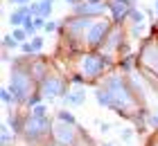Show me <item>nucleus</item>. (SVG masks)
Returning <instances> with one entry per match:
<instances>
[{
  "label": "nucleus",
  "instance_id": "nucleus-1",
  "mask_svg": "<svg viewBox=\"0 0 158 146\" xmlns=\"http://www.w3.org/2000/svg\"><path fill=\"white\" fill-rule=\"evenodd\" d=\"M133 72H127L120 65H115L102 81L93 85L95 88L93 92H95V99L102 108L118 112L122 119L131 121L138 133H142L147 128L149 108H147V99L142 94L140 85L135 83Z\"/></svg>",
  "mask_w": 158,
  "mask_h": 146
},
{
  "label": "nucleus",
  "instance_id": "nucleus-2",
  "mask_svg": "<svg viewBox=\"0 0 158 146\" xmlns=\"http://www.w3.org/2000/svg\"><path fill=\"white\" fill-rule=\"evenodd\" d=\"M113 20L104 18H86V16H66L59 27V43L54 49V58H63L77 52H93L99 49L104 38L109 36Z\"/></svg>",
  "mask_w": 158,
  "mask_h": 146
},
{
  "label": "nucleus",
  "instance_id": "nucleus-3",
  "mask_svg": "<svg viewBox=\"0 0 158 146\" xmlns=\"http://www.w3.org/2000/svg\"><path fill=\"white\" fill-rule=\"evenodd\" d=\"M63 65V72L70 77L73 83H86V85H95L115 68V61L109 56H104L102 52L93 49V52H77L68 54L63 58H56Z\"/></svg>",
  "mask_w": 158,
  "mask_h": 146
},
{
  "label": "nucleus",
  "instance_id": "nucleus-4",
  "mask_svg": "<svg viewBox=\"0 0 158 146\" xmlns=\"http://www.w3.org/2000/svg\"><path fill=\"white\" fill-rule=\"evenodd\" d=\"M7 88L11 90L18 108H27L32 104V99L39 94V81L30 68V54L16 56L11 61V72H9Z\"/></svg>",
  "mask_w": 158,
  "mask_h": 146
},
{
  "label": "nucleus",
  "instance_id": "nucleus-5",
  "mask_svg": "<svg viewBox=\"0 0 158 146\" xmlns=\"http://www.w3.org/2000/svg\"><path fill=\"white\" fill-rule=\"evenodd\" d=\"M135 72L154 88V92H158V23L154 25L152 34L140 41L135 52Z\"/></svg>",
  "mask_w": 158,
  "mask_h": 146
},
{
  "label": "nucleus",
  "instance_id": "nucleus-6",
  "mask_svg": "<svg viewBox=\"0 0 158 146\" xmlns=\"http://www.w3.org/2000/svg\"><path fill=\"white\" fill-rule=\"evenodd\" d=\"M52 126H54V119L50 117V112L48 115H34V112L25 110L18 140L27 146H43L52 140Z\"/></svg>",
  "mask_w": 158,
  "mask_h": 146
},
{
  "label": "nucleus",
  "instance_id": "nucleus-7",
  "mask_svg": "<svg viewBox=\"0 0 158 146\" xmlns=\"http://www.w3.org/2000/svg\"><path fill=\"white\" fill-rule=\"evenodd\" d=\"M70 77L63 70L56 68V63H52V68L45 72V77L39 81V94L43 101H52V99H63V94L70 88Z\"/></svg>",
  "mask_w": 158,
  "mask_h": 146
},
{
  "label": "nucleus",
  "instance_id": "nucleus-8",
  "mask_svg": "<svg viewBox=\"0 0 158 146\" xmlns=\"http://www.w3.org/2000/svg\"><path fill=\"white\" fill-rule=\"evenodd\" d=\"M86 133V128H81L79 124L61 121L54 117V126H52V140L61 146H77V142L81 140V135Z\"/></svg>",
  "mask_w": 158,
  "mask_h": 146
},
{
  "label": "nucleus",
  "instance_id": "nucleus-9",
  "mask_svg": "<svg viewBox=\"0 0 158 146\" xmlns=\"http://www.w3.org/2000/svg\"><path fill=\"white\" fill-rule=\"evenodd\" d=\"M122 25L127 29V36L129 38H135V41H145L147 36L152 34V29H154V25L147 20L145 11H140V9H133Z\"/></svg>",
  "mask_w": 158,
  "mask_h": 146
},
{
  "label": "nucleus",
  "instance_id": "nucleus-10",
  "mask_svg": "<svg viewBox=\"0 0 158 146\" xmlns=\"http://www.w3.org/2000/svg\"><path fill=\"white\" fill-rule=\"evenodd\" d=\"M73 16H86V18H104L109 16L106 0H81L75 7H70Z\"/></svg>",
  "mask_w": 158,
  "mask_h": 146
},
{
  "label": "nucleus",
  "instance_id": "nucleus-11",
  "mask_svg": "<svg viewBox=\"0 0 158 146\" xmlns=\"http://www.w3.org/2000/svg\"><path fill=\"white\" fill-rule=\"evenodd\" d=\"M106 9H109V18L113 23H124L129 14L135 9L133 0H106Z\"/></svg>",
  "mask_w": 158,
  "mask_h": 146
},
{
  "label": "nucleus",
  "instance_id": "nucleus-12",
  "mask_svg": "<svg viewBox=\"0 0 158 146\" xmlns=\"http://www.w3.org/2000/svg\"><path fill=\"white\" fill-rule=\"evenodd\" d=\"M86 101V83H70L68 92L63 94V104L70 108H79Z\"/></svg>",
  "mask_w": 158,
  "mask_h": 146
},
{
  "label": "nucleus",
  "instance_id": "nucleus-13",
  "mask_svg": "<svg viewBox=\"0 0 158 146\" xmlns=\"http://www.w3.org/2000/svg\"><path fill=\"white\" fill-rule=\"evenodd\" d=\"M30 16H34L30 5L16 7V9L11 11V16H9V25H11V27H23V25H25V20L30 18Z\"/></svg>",
  "mask_w": 158,
  "mask_h": 146
},
{
  "label": "nucleus",
  "instance_id": "nucleus-14",
  "mask_svg": "<svg viewBox=\"0 0 158 146\" xmlns=\"http://www.w3.org/2000/svg\"><path fill=\"white\" fill-rule=\"evenodd\" d=\"M32 7V14L34 16H39V18H45L52 14V7H54V0H34V2L30 5Z\"/></svg>",
  "mask_w": 158,
  "mask_h": 146
},
{
  "label": "nucleus",
  "instance_id": "nucleus-15",
  "mask_svg": "<svg viewBox=\"0 0 158 146\" xmlns=\"http://www.w3.org/2000/svg\"><path fill=\"white\" fill-rule=\"evenodd\" d=\"M16 140H18V133L11 128V124L5 119V124H2V137H0V144H2V146H14V144H16Z\"/></svg>",
  "mask_w": 158,
  "mask_h": 146
},
{
  "label": "nucleus",
  "instance_id": "nucleus-16",
  "mask_svg": "<svg viewBox=\"0 0 158 146\" xmlns=\"http://www.w3.org/2000/svg\"><path fill=\"white\" fill-rule=\"evenodd\" d=\"M11 36H14V38H16V41L20 43V45H23V43L27 41V36H30V34L25 32V27H14V34H11Z\"/></svg>",
  "mask_w": 158,
  "mask_h": 146
},
{
  "label": "nucleus",
  "instance_id": "nucleus-17",
  "mask_svg": "<svg viewBox=\"0 0 158 146\" xmlns=\"http://www.w3.org/2000/svg\"><path fill=\"white\" fill-rule=\"evenodd\" d=\"M23 27H25V32H27V34H30V36H34V34H36V32H39V29H36V23H34V16H30V18H27Z\"/></svg>",
  "mask_w": 158,
  "mask_h": 146
},
{
  "label": "nucleus",
  "instance_id": "nucleus-18",
  "mask_svg": "<svg viewBox=\"0 0 158 146\" xmlns=\"http://www.w3.org/2000/svg\"><path fill=\"white\" fill-rule=\"evenodd\" d=\"M30 45H32V52H34V54H41V49H43V38H41V36H34V38L30 41Z\"/></svg>",
  "mask_w": 158,
  "mask_h": 146
},
{
  "label": "nucleus",
  "instance_id": "nucleus-19",
  "mask_svg": "<svg viewBox=\"0 0 158 146\" xmlns=\"http://www.w3.org/2000/svg\"><path fill=\"white\" fill-rule=\"evenodd\" d=\"M59 27H61V23H56V20H45V27H43V32L50 34V32H56Z\"/></svg>",
  "mask_w": 158,
  "mask_h": 146
},
{
  "label": "nucleus",
  "instance_id": "nucleus-20",
  "mask_svg": "<svg viewBox=\"0 0 158 146\" xmlns=\"http://www.w3.org/2000/svg\"><path fill=\"white\" fill-rule=\"evenodd\" d=\"M120 137H122L124 142H131V140H133V128H129V126H127V128L120 133Z\"/></svg>",
  "mask_w": 158,
  "mask_h": 146
},
{
  "label": "nucleus",
  "instance_id": "nucleus-21",
  "mask_svg": "<svg viewBox=\"0 0 158 146\" xmlns=\"http://www.w3.org/2000/svg\"><path fill=\"white\" fill-rule=\"evenodd\" d=\"M145 146H158V130H154V133L147 137V144Z\"/></svg>",
  "mask_w": 158,
  "mask_h": 146
},
{
  "label": "nucleus",
  "instance_id": "nucleus-22",
  "mask_svg": "<svg viewBox=\"0 0 158 146\" xmlns=\"http://www.w3.org/2000/svg\"><path fill=\"white\" fill-rule=\"evenodd\" d=\"M9 2H11L14 7H23V5H32L30 0H9Z\"/></svg>",
  "mask_w": 158,
  "mask_h": 146
},
{
  "label": "nucleus",
  "instance_id": "nucleus-23",
  "mask_svg": "<svg viewBox=\"0 0 158 146\" xmlns=\"http://www.w3.org/2000/svg\"><path fill=\"white\" fill-rule=\"evenodd\" d=\"M99 130H102V133H109V130H111V124H106V121H99Z\"/></svg>",
  "mask_w": 158,
  "mask_h": 146
},
{
  "label": "nucleus",
  "instance_id": "nucleus-24",
  "mask_svg": "<svg viewBox=\"0 0 158 146\" xmlns=\"http://www.w3.org/2000/svg\"><path fill=\"white\" fill-rule=\"evenodd\" d=\"M43 146H61V144H56V142H54V140H50V142H48V144H43Z\"/></svg>",
  "mask_w": 158,
  "mask_h": 146
},
{
  "label": "nucleus",
  "instance_id": "nucleus-25",
  "mask_svg": "<svg viewBox=\"0 0 158 146\" xmlns=\"http://www.w3.org/2000/svg\"><path fill=\"white\" fill-rule=\"evenodd\" d=\"M66 2H68V5H70V7H75V5H77V2H81V0H66Z\"/></svg>",
  "mask_w": 158,
  "mask_h": 146
},
{
  "label": "nucleus",
  "instance_id": "nucleus-26",
  "mask_svg": "<svg viewBox=\"0 0 158 146\" xmlns=\"http://www.w3.org/2000/svg\"><path fill=\"white\" fill-rule=\"evenodd\" d=\"M154 7H156V16H158V0H156V5H154Z\"/></svg>",
  "mask_w": 158,
  "mask_h": 146
},
{
  "label": "nucleus",
  "instance_id": "nucleus-27",
  "mask_svg": "<svg viewBox=\"0 0 158 146\" xmlns=\"http://www.w3.org/2000/svg\"><path fill=\"white\" fill-rule=\"evenodd\" d=\"M104 146H115V144H113V142H109V144H104Z\"/></svg>",
  "mask_w": 158,
  "mask_h": 146
},
{
  "label": "nucleus",
  "instance_id": "nucleus-28",
  "mask_svg": "<svg viewBox=\"0 0 158 146\" xmlns=\"http://www.w3.org/2000/svg\"><path fill=\"white\" fill-rule=\"evenodd\" d=\"M133 2H138V0H133Z\"/></svg>",
  "mask_w": 158,
  "mask_h": 146
}]
</instances>
